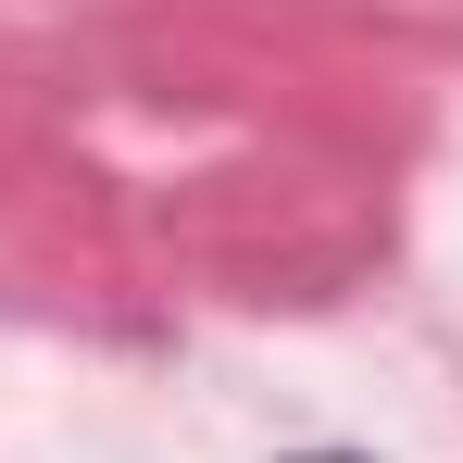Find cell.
I'll list each match as a JSON object with an SVG mask.
<instances>
[{"instance_id": "obj_1", "label": "cell", "mask_w": 463, "mask_h": 463, "mask_svg": "<svg viewBox=\"0 0 463 463\" xmlns=\"http://www.w3.org/2000/svg\"><path fill=\"white\" fill-rule=\"evenodd\" d=\"M301 463H364V451H301Z\"/></svg>"}]
</instances>
